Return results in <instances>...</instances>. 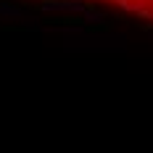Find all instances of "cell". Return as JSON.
<instances>
[{
    "instance_id": "cell-1",
    "label": "cell",
    "mask_w": 153,
    "mask_h": 153,
    "mask_svg": "<svg viewBox=\"0 0 153 153\" xmlns=\"http://www.w3.org/2000/svg\"><path fill=\"white\" fill-rule=\"evenodd\" d=\"M0 16L3 19H27V11H21V8H16V5H11V3H5V0H0Z\"/></svg>"
},
{
    "instance_id": "cell-2",
    "label": "cell",
    "mask_w": 153,
    "mask_h": 153,
    "mask_svg": "<svg viewBox=\"0 0 153 153\" xmlns=\"http://www.w3.org/2000/svg\"><path fill=\"white\" fill-rule=\"evenodd\" d=\"M82 21H85V24H95V27H98V24H103V21H106V13H103V11H95V8H85V11H82Z\"/></svg>"
}]
</instances>
